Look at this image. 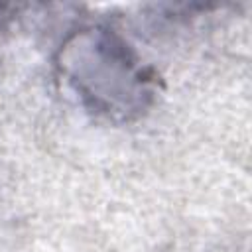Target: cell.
Instances as JSON below:
<instances>
[{
  "instance_id": "cell-1",
  "label": "cell",
  "mask_w": 252,
  "mask_h": 252,
  "mask_svg": "<svg viewBox=\"0 0 252 252\" xmlns=\"http://www.w3.org/2000/svg\"><path fill=\"white\" fill-rule=\"evenodd\" d=\"M67 63L69 81L91 100L93 108L112 114L138 110L148 94V79L124 45L112 41L106 33L81 35L71 49Z\"/></svg>"
}]
</instances>
